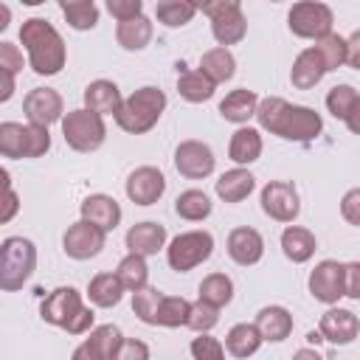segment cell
I'll list each match as a JSON object with an SVG mask.
<instances>
[{
	"mask_svg": "<svg viewBox=\"0 0 360 360\" xmlns=\"http://www.w3.org/2000/svg\"><path fill=\"white\" fill-rule=\"evenodd\" d=\"M191 354L197 360H219L225 354V346L217 338H208L205 332H200V338L191 340Z\"/></svg>",
	"mask_w": 360,
	"mask_h": 360,
	"instance_id": "45",
	"label": "cell"
},
{
	"mask_svg": "<svg viewBox=\"0 0 360 360\" xmlns=\"http://www.w3.org/2000/svg\"><path fill=\"white\" fill-rule=\"evenodd\" d=\"M256 118H259L262 129H267L284 141H298V143L318 138L323 129V121L315 110L301 107V104H290L278 96L262 98L256 107Z\"/></svg>",
	"mask_w": 360,
	"mask_h": 360,
	"instance_id": "1",
	"label": "cell"
},
{
	"mask_svg": "<svg viewBox=\"0 0 360 360\" xmlns=\"http://www.w3.org/2000/svg\"><path fill=\"white\" fill-rule=\"evenodd\" d=\"M121 343H124L121 329L107 323V326L93 329L90 338L73 352V357H76V360H115Z\"/></svg>",
	"mask_w": 360,
	"mask_h": 360,
	"instance_id": "15",
	"label": "cell"
},
{
	"mask_svg": "<svg viewBox=\"0 0 360 360\" xmlns=\"http://www.w3.org/2000/svg\"><path fill=\"white\" fill-rule=\"evenodd\" d=\"M141 8H143V0H107V11H110L118 22L138 17Z\"/></svg>",
	"mask_w": 360,
	"mask_h": 360,
	"instance_id": "46",
	"label": "cell"
},
{
	"mask_svg": "<svg viewBox=\"0 0 360 360\" xmlns=\"http://www.w3.org/2000/svg\"><path fill=\"white\" fill-rule=\"evenodd\" d=\"M115 39H118V45L124 51H141V48H146L149 39H152V20L143 17V14H138L132 20H121L118 28H115Z\"/></svg>",
	"mask_w": 360,
	"mask_h": 360,
	"instance_id": "24",
	"label": "cell"
},
{
	"mask_svg": "<svg viewBox=\"0 0 360 360\" xmlns=\"http://www.w3.org/2000/svg\"><path fill=\"white\" fill-rule=\"evenodd\" d=\"M273 3H281V0H273Z\"/></svg>",
	"mask_w": 360,
	"mask_h": 360,
	"instance_id": "61",
	"label": "cell"
},
{
	"mask_svg": "<svg viewBox=\"0 0 360 360\" xmlns=\"http://www.w3.org/2000/svg\"><path fill=\"white\" fill-rule=\"evenodd\" d=\"M166 242V228L160 222H138L127 231V248L129 253H141V256H152L163 248Z\"/></svg>",
	"mask_w": 360,
	"mask_h": 360,
	"instance_id": "20",
	"label": "cell"
},
{
	"mask_svg": "<svg viewBox=\"0 0 360 360\" xmlns=\"http://www.w3.org/2000/svg\"><path fill=\"white\" fill-rule=\"evenodd\" d=\"M39 315L45 323H53V326H62L68 335H84L90 326H93V309L82 304V295L79 290L73 287H59L53 290L42 307H39Z\"/></svg>",
	"mask_w": 360,
	"mask_h": 360,
	"instance_id": "3",
	"label": "cell"
},
{
	"mask_svg": "<svg viewBox=\"0 0 360 360\" xmlns=\"http://www.w3.org/2000/svg\"><path fill=\"white\" fill-rule=\"evenodd\" d=\"M228 155H231L233 163H253V160H259V155H262V135H259V129H253V127L236 129L231 135Z\"/></svg>",
	"mask_w": 360,
	"mask_h": 360,
	"instance_id": "30",
	"label": "cell"
},
{
	"mask_svg": "<svg viewBox=\"0 0 360 360\" xmlns=\"http://www.w3.org/2000/svg\"><path fill=\"white\" fill-rule=\"evenodd\" d=\"M346 127L354 132V135H360V98L354 101V107H352V112L346 115Z\"/></svg>",
	"mask_w": 360,
	"mask_h": 360,
	"instance_id": "54",
	"label": "cell"
},
{
	"mask_svg": "<svg viewBox=\"0 0 360 360\" xmlns=\"http://www.w3.org/2000/svg\"><path fill=\"white\" fill-rule=\"evenodd\" d=\"M62 14H65L68 25H70V28H76V31H87V28H93V25L98 22V8H96L93 3H87V6H76V8H68V11H62Z\"/></svg>",
	"mask_w": 360,
	"mask_h": 360,
	"instance_id": "44",
	"label": "cell"
},
{
	"mask_svg": "<svg viewBox=\"0 0 360 360\" xmlns=\"http://www.w3.org/2000/svg\"><path fill=\"white\" fill-rule=\"evenodd\" d=\"M82 219H87L104 231H112L121 222V205L110 194H90L82 202Z\"/></svg>",
	"mask_w": 360,
	"mask_h": 360,
	"instance_id": "19",
	"label": "cell"
},
{
	"mask_svg": "<svg viewBox=\"0 0 360 360\" xmlns=\"http://www.w3.org/2000/svg\"><path fill=\"white\" fill-rule=\"evenodd\" d=\"M3 73V70H0ZM14 93V73H3V87H0V101H8Z\"/></svg>",
	"mask_w": 360,
	"mask_h": 360,
	"instance_id": "55",
	"label": "cell"
},
{
	"mask_svg": "<svg viewBox=\"0 0 360 360\" xmlns=\"http://www.w3.org/2000/svg\"><path fill=\"white\" fill-rule=\"evenodd\" d=\"M259 96L253 90H233L219 101V115L233 124H245L250 115H256Z\"/></svg>",
	"mask_w": 360,
	"mask_h": 360,
	"instance_id": "25",
	"label": "cell"
},
{
	"mask_svg": "<svg viewBox=\"0 0 360 360\" xmlns=\"http://www.w3.org/2000/svg\"><path fill=\"white\" fill-rule=\"evenodd\" d=\"M174 211H177V217H183L188 222H200V219H205L211 214V200L202 191L188 188L174 200Z\"/></svg>",
	"mask_w": 360,
	"mask_h": 360,
	"instance_id": "33",
	"label": "cell"
},
{
	"mask_svg": "<svg viewBox=\"0 0 360 360\" xmlns=\"http://www.w3.org/2000/svg\"><path fill=\"white\" fill-rule=\"evenodd\" d=\"M0 155L3 158H25V127L17 121L0 124Z\"/></svg>",
	"mask_w": 360,
	"mask_h": 360,
	"instance_id": "39",
	"label": "cell"
},
{
	"mask_svg": "<svg viewBox=\"0 0 360 360\" xmlns=\"http://www.w3.org/2000/svg\"><path fill=\"white\" fill-rule=\"evenodd\" d=\"M200 70H202L214 84H222V82H228V79L233 76L236 59H233V53H231L225 45H219V48H211V51L202 53Z\"/></svg>",
	"mask_w": 360,
	"mask_h": 360,
	"instance_id": "28",
	"label": "cell"
},
{
	"mask_svg": "<svg viewBox=\"0 0 360 360\" xmlns=\"http://www.w3.org/2000/svg\"><path fill=\"white\" fill-rule=\"evenodd\" d=\"M22 68V53L11 42H0V70L3 73H17Z\"/></svg>",
	"mask_w": 360,
	"mask_h": 360,
	"instance_id": "48",
	"label": "cell"
},
{
	"mask_svg": "<svg viewBox=\"0 0 360 360\" xmlns=\"http://www.w3.org/2000/svg\"><path fill=\"white\" fill-rule=\"evenodd\" d=\"M315 248H318V245H315V236H312L307 228L290 225V228L281 233V250H284V256H287L290 262H295V264L312 259Z\"/></svg>",
	"mask_w": 360,
	"mask_h": 360,
	"instance_id": "29",
	"label": "cell"
},
{
	"mask_svg": "<svg viewBox=\"0 0 360 360\" xmlns=\"http://www.w3.org/2000/svg\"><path fill=\"white\" fill-rule=\"evenodd\" d=\"M166 191V177L155 166H141L127 177V197L135 205H152L163 197Z\"/></svg>",
	"mask_w": 360,
	"mask_h": 360,
	"instance_id": "14",
	"label": "cell"
},
{
	"mask_svg": "<svg viewBox=\"0 0 360 360\" xmlns=\"http://www.w3.org/2000/svg\"><path fill=\"white\" fill-rule=\"evenodd\" d=\"M326 73H329V70H326V62H323L321 51L312 45V48H307V51H301V53L295 56L292 70H290V82H292V87H298V90H312Z\"/></svg>",
	"mask_w": 360,
	"mask_h": 360,
	"instance_id": "16",
	"label": "cell"
},
{
	"mask_svg": "<svg viewBox=\"0 0 360 360\" xmlns=\"http://www.w3.org/2000/svg\"><path fill=\"white\" fill-rule=\"evenodd\" d=\"M262 253H264V239L256 228H233L228 233V256L236 264H242V267L256 264L262 259Z\"/></svg>",
	"mask_w": 360,
	"mask_h": 360,
	"instance_id": "17",
	"label": "cell"
},
{
	"mask_svg": "<svg viewBox=\"0 0 360 360\" xmlns=\"http://www.w3.org/2000/svg\"><path fill=\"white\" fill-rule=\"evenodd\" d=\"M37 267V248L31 239L8 236L0 245V290H20Z\"/></svg>",
	"mask_w": 360,
	"mask_h": 360,
	"instance_id": "5",
	"label": "cell"
},
{
	"mask_svg": "<svg viewBox=\"0 0 360 360\" xmlns=\"http://www.w3.org/2000/svg\"><path fill=\"white\" fill-rule=\"evenodd\" d=\"M188 3H191L194 8H200V11H205V8L211 6V0H188Z\"/></svg>",
	"mask_w": 360,
	"mask_h": 360,
	"instance_id": "58",
	"label": "cell"
},
{
	"mask_svg": "<svg viewBox=\"0 0 360 360\" xmlns=\"http://www.w3.org/2000/svg\"><path fill=\"white\" fill-rule=\"evenodd\" d=\"M87 3H93V0H59L62 11H68V8H76V6H87Z\"/></svg>",
	"mask_w": 360,
	"mask_h": 360,
	"instance_id": "56",
	"label": "cell"
},
{
	"mask_svg": "<svg viewBox=\"0 0 360 360\" xmlns=\"http://www.w3.org/2000/svg\"><path fill=\"white\" fill-rule=\"evenodd\" d=\"M174 169L188 177V180H200L208 177L214 172V152L208 143L202 141H183L174 149Z\"/></svg>",
	"mask_w": 360,
	"mask_h": 360,
	"instance_id": "12",
	"label": "cell"
},
{
	"mask_svg": "<svg viewBox=\"0 0 360 360\" xmlns=\"http://www.w3.org/2000/svg\"><path fill=\"white\" fill-rule=\"evenodd\" d=\"M309 292L321 304H335L340 295H346V264L335 259H323L309 273Z\"/></svg>",
	"mask_w": 360,
	"mask_h": 360,
	"instance_id": "10",
	"label": "cell"
},
{
	"mask_svg": "<svg viewBox=\"0 0 360 360\" xmlns=\"http://www.w3.org/2000/svg\"><path fill=\"white\" fill-rule=\"evenodd\" d=\"M346 295L360 301V262L346 264Z\"/></svg>",
	"mask_w": 360,
	"mask_h": 360,
	"instance_id": "51",
	"label": "cell"
},
{
	"mask_svg": "<svg viewBox=\"0 0 360 360\" xmlns=\"http://www.w3.org/2000/svg\"><path fill=\"white\" fill-rule=\"evenodd\" d=\"M239 6H242V0H211V6L205 8V14L208 17H217V14H222L228 8H239Z\"/></svg>",
	"mask_w": 360,
	"mask_h": 360,
	"instance_id": "53",
	"label": "cell"
},
{
	"mask_svg": "<svg viewBox=\"0 0 360 360\" xmlns=\"http://www.w3.org/2000/svg\"><path fill=\"white\" fill-rule=\"evenodd\" d=\"M262 332L256 323H236L231 326L228 338H225V349L233 354V357H250L259 346H262Z\"/></svg>",
	"mask_w": 360,
	"mask_h": 360,
	"instance_id": "31",
	"label": "cell"
},
{
	"mask_svg": "<svg viewBox=\"0 0 360 360\" xmlns=\"http://www.w3.org/2000/svg\"><path fill=\"white\" fill-rule=\"evenodd\" d=\"M346 45H349V53H346V65H352L354 70H360V31H354V34L346 39Z\"/></svg>",
	"mask_w": 360,
	"mask_h": 360,
	"instance_id": "52",
	"label": "cell"
},
{
	"mask_svg": "<svg viewBox=\"0 0 360 360\" xmlns=\"http://www.w3.org/2000/svg\"><path fill=\"white\" fill-rule=\"evenodd\" d=\"M256 326H259V332H262L264 340L278 343V340L290 338V332H292V315L284 307H264L256 315Z\"/></svg>",
	"mask_w": 360,
	"mask_h": 360,
	"instance_id": "22",
	"label": "cell"
},
{
	"mask_svg": "<svg viewBox=\"0 0 360 360\" xmlns=\"http://www.w3.org/2000/svg\"><path fill=\"white\" fill-rule=\"evenodd\" d=\"M20 3H25V6H39V3H45V0H20Z\"/></svg>",
	"mask_w": 360,
	"mask_h": 360,
	"instance_id": "60",
	"label": "cell"
},
{
	"mask_svg": "<svg viewBox=\"0 0 360 360\" xmlns=\"http://www.w3.org/2000/svg\"><path fill=\"white\" fill-rule=\"evenodd\" d=\"M217 321H219V307H214V304H208V301H194L191 304V312H188V329H194V332H208V329H214L217 326Z\"/></svg>",
	"mask_w": 360,
	"mask_h": 360,
	"instance_id": "42",
	"label": "cell"
},
{
	"mask_svg": "<svg viewBox=\"0 0 360 360\" xmlns=\"http://www.w3.org/2000/svg\"><path fill=\"white\" fill-rule=\"evenodd\" d=\"M214 253V236L208 231H186L180 236L172 239V245L166 248V259L169 267L177 273H188L197 264H202L208 256Z\"/></svg>",
	"mask_w": 360,
	"mask_h": 360,
	"instance_id": "7",
	"label": "cell"
},
{
	"mask_svg": "<svg viewBox=\"0 0 360 360\" xmlns=\"http://www.w3.org/2000/svg\"><path fill=\"white\" fill-rule=\"evenodd\" d=\"M214 82L202 73V70H183L177 76V93L191 101V104H200V101H208L214 96Z\"/></svg>",
	"mask_w": 360,
	"mask_h": 360,
	"instance_id": "32",
	"label": "cell"
},
{
	"mask_svg": "<svg viewBox=\"0 0 360 360\" xmlns=\"http://www.w3.org/2000/svg\"><path fill=\"white\" fill-rule=\"evenodd\" d=\"M146 357H149V349H146L143 343H138V340H127V338H124V343H121L115 360H146Z\"/></svg>",
	"mask_w": 360,
	"mask_h": 360,
	"instance_id": "50",
	"label": "cell"
},
{
	"mask_svg": "<svg viewBox=\"0 0 360 360\" xmlns=\"http://www.w3.org/2000/svg\"><path fill=\"white\" fill-rule=\"evenodd\" d=\"M248 31V20L242 14V8H228L217 17H211V34L219 45H236Z\"/></svg>",
	"mask_w": 360,
	"mask_h": 360,
	"instance_id": "21",
	"label": "cell"
},
{
	"mask_svg": "<svg viewBox=\"0 0 360 360\" xmlns=\"http://www.w3.org/2000/svg\"><path fill=\"white\" fill-rule=\"evenodd\" d=\"M146 256H141V253H129V256H124L121 262H118V278H121V284L127 287V290H141V287H146V278H149V267H146V262H143Z\"/></svg>",
	"mask_w": 360,
	"mask_h": 360,
	"instance_id": "34",
	"label": "cell"
},
{
	"mask_svg": "<svg viewBox=\"0 0 360 360\" xmlns=\"http://www.w3.org/2000/svg\"><path fill=\"white\" fill-rule=\"evenodd\" d=\"M200 298L214 307H225L233 298V281L225 273H211L200 281Z\"/></svg>",
	"mask_w": 360,
	"mask_h": 360,
	"instance_id": "35",
	"label": "cell"
},
{
	"mask_svg": "<svg viewBox=\"0 0 360 360\" xmlns=\"http://www.w3.org/2000/svg\"><path fill=\"white\" fill-rule=\"evenodd\" d=\"M298 357H315V360H318V357H321V352H318V349H301V352H298Z\"/></svg>",
	"mask_w": 360,
	"mask_h": 360,
	"instance_id": "57",
	"label": "cell"
},
{
	"mask_svg": "<svg viewBox=\"0 0 360 360\" xmlns=\"http://www.w3.org/2000/svg\"><path fill=\"white\" fill-rule=\"evenodd\" d=\"M340 214L349 225H360V188H349L340 200Z\"/></svg>",
	"mask_w": 360,
	"mask_h": 360,
	"instance_id": "47",
	"label": "cell"
},
{
	"mask_svg": "<svg viewBox=\"0 0 360 360\" xmlns=\"http://www.w3.org/2000/svg\"><path fill=\"white\" fill-rule=\"evenodd\" d=\"M104 242H107V231L98 228V225H93V222H87V219L73 222V225L65 231V236H62L65 253H68L70 259H76V262H84V259L98 256L101 248H104Z\"/></svg>",
	"mask_w": 360,
	"mask_h": 360,
	"instance_id": "9",
	"label": "cell"
},
{
	"mask_svg": "<svg viewBox=\"0 0 360 360\" xmlns=\"http://www.w3.org/2000/svg\"><path fill=\"white\" fill-rule=\"evenodd\" d=\"M0 177H3V211H0V222H8L14 214H17V194L11 191V183H8V172L3 169L0 172Z\"/></svg>",
	"mask_w": 360,
	"mask_h": 360,
	"instance_id": "49",
	"label": "cell"
},
{
	"mask_svg": "<svg viewBox=\"0 0 360 360\" xmlns=\"http://www.w3.org/2000/svg\"><path fill=\"white\" fill-rule=\"evenodd\" d=\"M315 48L321 51V56H323V62H326V70H338L340 65H346L349 45H346L343 37H338V34H326L323 39H318Z\"/></svg>",
	"mask_w": 360,
	"mask_h": 360,
	"instance_id": "40",
	"label": "cell"
},
{
	"mask_svg": "<svg viewBox=\"0 0 360 360\" xmlns=\"http://www.w3.org/2000/svg\"><path fill=\"white\" fill-rule=\"evenodd\" d=\"M307 340H309V343H321V340H323L321 329H318V332H309V335H307Z\"/></svg>",
	"mask_w": 360,
	"mask_h": 360,
	"instance_id": "59",
	"label": "cell"
},
{
	"mask_svg": "<svg viewBox=\"0 0 360 360\" xmlns=\"http://www.w3.org/2000/svg\"><path fill=\"white\" fill-rule=\"evenodd\" d=\"M163 107H166L163 90H158V87H141L129 98H124V104L115 112V124L124 132H129V135H143V132H149L158 124Z\"/></svg>",
	"mask_w": 360,
	"mask_h": 360,
	"instance_id": "4",
	"label": "cell"
},
{
	"mask_svg": "<svg viewBox=\"0 0 360 360\" xmlns=\"http://www.w3.org/2000/svg\"><path fill=\"white\" fill-rule=\"evenodd\" d=\"M62 135L65 143L76 152H96L104 143L107 127L101 112L84 107V110H70L68 115H62Z\"/></svg>",
	"mask_w": 360,
	"mask_h": 360,
	"instance_id": "6",
	"label": "cell"
},
{
	"mask_svg": "<svg viewBox=\"0 0 360 360\" xmlns=\"http://www.w3.org/2000/svg\"><path fill=\"white\" fill-rule=\"evenodd\" d=\"M188 312H191V304L183 298V295H163L160 307H158V323L160 326H186L188 323Z\"/></svg>",
	"mask_w": 360,
	"mask_h": 360,
	"instance_id": "36",
	"label": "cell"
},
{
	"mask_svg": "<svg viewBox=\"0 0 360 360\" xmlns=\"http://www.w3.org/2000/svg\"><path fill=\"white\" fill-rule=\"evenodd\" d=\"M84 104H87L90 110L101 112V115H107V112L115 115L118 107L124 104V98H121V93H118V87H115L112 82L96 79V82H90V84L84 87Z\"/></svg>",
	"mask_w": 360,
	"mask_h": 360,
	"instance_id": "23",
	"label": "cell"
},
{
	"mask_svg": "<svg viewBox=\"0 0 360 360\" xmlns=\"http://www.w3.org/2000/svg\"><path fill=\"white\" fill-rule=\"evenodd\" d=\"M357 98H360V96H357V90H354L352 84H338V87H332L329 96H326V110H329L335 118L346 121V115L352 112V107H354Z\"/></svg>",
	"mask_w": 360,
	"mask_h": 360,
	"instance_id": "41",
	"label": "cell"
},
{
	"mask_svg": "<svg viewBox=\"0 0 360 360\" xmlns=\"http://www.w3.org/2000/svg\"><path fill=\"white\" fill-rule=\"evenodd\" d=\"M124 284L118 278V273H98L90 278V287H87V295H90V304L96 307H115L124 295Z\"/></svg>",
	"mask_w": 360,
	"mask_h": 360,
	"instance_id": "27",
	"label": "cell"
},
{
	"mask_svg": "<svg viewBox=\"0 0 360 360\" xmlns=\"http://www.w3.org/2000/svg\"><path fill=\"white\" fill-rule=\"evenodd\" d=\"M155 14H158V20H160L163 25L180 28V25L191 22V17L197 14V8H194L188 0H158Z\"/></svg>",
	"mask_w": 360,
	"mask_h": 360,
	"instance_id": "37",
	"label": "cell"
},
{
	"mask_svg": "<svg viewBox=\"0 0 360 360\" xmlns=\"http://www.w3.org/2000/svg\"><path fill=\"white\" fill-rule=\"evenodd\" d=\"M262 211L276 222H292L301 211L295 186L284 180H270L262 188Z\"/></svg>",
	"mask_w": 360,
	"mask_h": 360,
	"instance_id": "11",
	"label": "cell"
},
{
	"mask_svg": "<svg viewBox=\"0 0 360 360\" xmlns=\"http://www.w3.org/2000/svg\"><path fill=\"white\" fill-rule=\"evenodd\" d=\"M22 112H25L28 124L51 127L53 121L62 118V96L56 90H51V87H34L22 98Z\"/></svg>",
	"mask_w": 360,
	"mask_h": 360,
	"instance_id": "13",
	"label": "cell"
},
{
	"mask_svg": "<svg viewBox=\"0 0 360 360\" xmlns=\"http://www.w3.org/2000/svg\"><path fill=\"white\" fill-rule=\"evenodd\" d=\"M256 186V177L248 169H231L217 180V194L225 202H242Z\"/></svg>",
	"mask_w": 360,
	"mask_h": 360,
	"instance_id": "26",
	"label": "cell"
},
{
	"mask_svg": "<svg viewBox=\"0 0 360 360\" xmlns=\"http://www.w3.org/2000/svg\"><path fill=\"white\" fill-rule=\"evenodd\" d=\"M51 149V135L48 127L42 124H28L25 127V158H39Z\"/></svg>",
	"mask_w": 360,
	"mask_h": 360,
	"instance_id": "43",
	"label": "cell"
},
{
	"mask_svg": "<svg viewBox=\"0 0 360 360\" xmlns=\"http://www.w3.org/2000/svg\"><path fill=\"white\" fill-rule=\"evenodd\" d=\"M287 25L301 39H323L326 34H332L335 17H332V8L329 6L315 3V0H301V3H295L290 8Z\"/></svg>",
	"mask_w": 360,
	"mask_h": 360,
	"instance_id": "8",
	"label": "cell"
},
{
	"mask_svg": "<svg viewBox=\"0 0 360 360\" xmlns=\"http://www.w3.org/2000/svg\"><path fill=\"white\" fill-rule=\"evenodd\" d=\"M163 301V292L155 290V287H141L132 292V312L143 321V323H152L158 326V307Z\"/></svg>",
	"mask_w": 360,
	"mask_h": 360,
	"instance_id": "38",
	"label": "cell"
},
{
	"mask_svg": "<svg viewBox=\"0 0 360 360\" xmlns=\"http://www.w3.org/2000/svg\"><path fill=\"white\" fill-rule=\"evenodd\" d=\"M20 42L28 51V62L34 73L53 76L65 68V42L48 20H39V17L25 20L20 28Z\"/></svg>",
	"mask_w": 360,
	"mask_h": 360,
	"instance_id": "2",
	"label": "cell"
},
{
	"mask_svg": "<svg viewBox=\"0 0 360 360\" xmlns=\"http://www.w3.org/2000/svg\"><path fill=\"white\" fill-rule=\"evenodd\" d=\"M357 332H360V321L349 309H329L321 315V335H323V340H329L335 346L352 343L357 338Z\"/></svg>",
	"mask_w": 360,
	"mask_h": 360,
	"instance_id": "18",
	"label": "cell"
}]
</instances>
